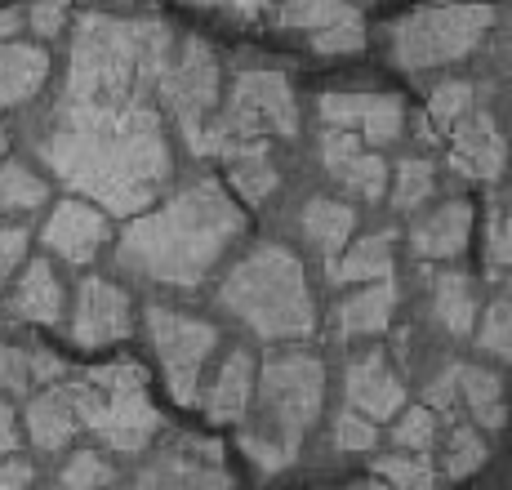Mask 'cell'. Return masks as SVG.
Here are the masks:
<instances>
[{"mask_svg":"<svg viewBox=\"0 0 512 490\" xmlns=\"http://www.w3.org/2000/svg\"><path fill=\"white\" fill-rule=\"evenodd\" d=\"M139 486H210V490H223V486H232V477L219 468V459L201 464V459H192V455H170V459L147 468L139 477Z\"/></svg>","mask_w":512,"mask_h":490,"instance_id":"83f0119b","label":"cell"},{"mask_svg":"<svg viewBox=\"0 0 512 490\" xmlns=\"http://www.w3.org/2000/svg\"><path fill=\"white\" fill-rule=\"evenodd\" d=\"M490 23H495L490 5H423L392 27V58L401 72L459 63L486 41Z\"/></svg>","mask_w":512,"mask_h":490,"instance_id":"5b68a950","label":"cell"},{"mask_svg":"<svg viewBox=\"0 0 512 490\" xmlns=\"http://www.w3.org/2000/svg\"><path fill=\"white\" fill-rule=\"evenodd\" d=\"M147 335H152V348L161 357L170 397L179 406H196V397H201V370L210 361V352L219 348V330L210 321L183 317V312L152 303L147 308Z\"/></svg>","mask_w":512,"mask_h":490,"instance_id":"9c48e42d","label":"cell"},{"mask_svg":"<svg viewBox=\"0 0 512 490\" xmlns=\"http://www.w3.org/2000/svg\"><path fill=\"white\" fill-rule=\"evenodd\" d=\"M49 205V183L23 161H0V214H36Z\"/></svg>","mask_w":512,"mask_h":490,"instance_id":"f1b7e54d","label":"cell"},{"mask_svg":"<svg viewBox=\"0 0 512 490\" xmlns=\"http://www.w3.org/2000/svg\"><path fill=\"white\" fill-rule=\"evenodd\" d=\"M397 424H392V441H397L401 450H428L432 437H437V419H432L428 406H401Z\"/></svg>","mask_w":512,"mask_h":490,"instance_id":"e575fe53","label":"cell"},{"mask_svg":"<svg viewBox=\"0 0 512 490\" xmlns=\"http://www.w3.org/2000/svg\"><path fill=\"white\" fill-rule=\"evenodd\" d=\"M294 139L299 134V103L294 90L281 72H241L232 85L228 112L219 121H210L205 130V147L201 156H210L214 139Z\"/></svg>","mask_w":512,"mask_h":490,"instance_id":"52a82bcc","label":"cell"},{"mask_svg":"<svg viewBox=\"0 0 512 490\" xmlns=\"http://www.w3.org/2000/svg\"><path fill=\"white\" fill-rule=\"evenodd\" d=\"M112 482H116V468L107 464L103 455H94V450H81V455H72L63 464V473H58V486H67V490L112 486Z\"/></svg>","mask_w":512,"mask_h":490,"instance_id":"d590c367","label":"cell"},{"mask_svg":"<svg viewBox=\"0 0 512 490\" xmlns=\"http://www.w3.org/2000/svg\"><path fill=\"white\" fill-rule=\"evenodd\" d=\"M263 392V415L272 424V441H281L290 455H299V441L321 419V401H326V366L303 352H281L268 357L259 375Z\"/></svg>","mask_w":512,"mask_h":490,"instance_id":"8992f818","label":"cell"},{"mask_svg":"<svg viewBox=\"0 0 512 490\" xmlns=\"http://www.w3.org/2000/svg\"><path fill=\"white\" fill-rule=\"evenodd\" d=\"M450 165H455V174L477 179V183H495L504 174L508 143L486 112H477V116L464 112L450 125Z\"/></svg>","mask_w":512,"mask_h":490,"instance_id":"5bb4252c","label":"cell"},{"mask_svg":"<svg viewBox=\"0 0 512 490\" xmlns=\"http://www.w3.org/2000/svg\"><path fill=\"white\" fill-rule=\"evenodd\" d=\"M423 401H428V410H450L455 406L459 401V361H450V366L432 379L428 392H423Z\"/></svg>","mask_w":512,"mask_h":490,"instance_id":"ee69618b","label":"cell"},{"mask_svg":"<svg viewBox=\"0 0 512 490\" xmlns=\"http://www.w3.org/2000/svg\"><path fill=\"white\" fill-rule=\"evenodd\" d=\"M406 401H410L406 384L397 379V370L388 366V357H383L379 348L366 352V357H357L348 366V406L361 410V415H370L374 424L392 419Z\"/></svg>","mask_w":512,"mask_h":490,"instance_id":"9a60e30c","label":"cell"},{"mask_svg":"<svg viewBox=\"0 0 512 490\" xmlns=\"http://www.w3.org/2000/svg\"><path fill=\"white\" fill-rule=\"evenodd\" d=\"M18 27H23V14H18L14 5L0 9V41H9V36H18Z\"/></svg>","mask_w":512,"mask_h":490,"instance_id":"c3c4849f","label":"cell"},{"mask_svg":"<svg viewBox=\"0 0 512 490\" xmlns=\"http://www.w3.org/2000/svg\"><path fill=\"white\" fill-rule=\"evenodd\" d=\"M63 388L72 397L81 428H90L121 455H139L161 433V410L147 397V370L139 361H107V366H94L85 379Z\"/></svg>","mask_w":512,"mask_h":490,"instance_id":"277c9868","label":"cell"},{"mask_svg":"<svg viewBox=\"0 0 512 490\" xmlns=\"http://www.w3.org/2000/svg\"><path fill=\"white\" fill-rule=\"evenodd\" d=\"M312 49L317 54H357V49H366V27H361V18L321 27V32H312Z\"/></svg>","mask_w":512,"mask_h":490,"instance_id":"f35d334b","label":"cell"},{"mask_svg":"<svg viewBox=\"0 0 512 490\" xmlns=\"http://www.w3.org/2000/svg\"><path fill=\"white\" fill-rule=\"evenodd\" d=\"M472 237V205L468 201H446L410 228V250L419 259H459Z\"/></svg>","mask_w":512,"mask_h":490,"instance_id":"e0dca14e","label":"cell"},{"mask_svg":"<svg viewBox=\"0 0 512 490\" xmlns=\"http://www.w3.org/2000/svg\"><path fill=\"white\" fill-rule=\"evenodd\" d=\"M361 18L348 0H285L277 23L290 27V32H321V27H334V23H352Z\"/></svg>","mask_w":512,"mask_h":490,"instance_id":"f546056e","label":"cell"},{"mask_svg":"<svg viewBox=\"0 0 512 490\" xmlns=\"http://www.w3.org/2000/svg\"><path fill=\"white\" fill-rule=\"evenodd\" d=\"M219 58L214 49L201 41V36H187V41L174 45L170 63H165L161 81H156V94L170 107V116L179 121L187 147L201 156L205 147V130H210V116L219 107Z\"/></svg>","mask_w":512,"mask_h":490,"instance_id":"ba28073f","label":"cell"},{"mask_svg":"<svg viewBox=\"0 0 512 490\" xmlns=\"http://www.w3.org/2000/svg\"><path fill=\"white\" fill-rule=\"evenodd\" d=\"M5 147H9V134H5V130H0V156H5Z\"/></svg>","mask_w":512,"mask_h":490,"instance_id":"681fc988","label":"cell"},{"mask_svg":"<svg viewBox=\"0 0 512 490\" xmlns=\"http://www.w3.org/2000/svg\"><path fill=\"white\" fill-rule=\"evenodd\" d=\"M321 161H326L330 179L339 188L366 196V201H383V192H388V165H383V156L370 152L352 130L326 125V134H321Z\"/></svg>","mask_w":512,"mask_h":490,"instance_id":"4fadbf2b","label":"cell"},{"mask_svg":"<svg viewBox=\"0 0 512 490\" xmlns=\"http://www.w3.org/2000/svg\"><path fill=\"white\" fill-rule=\"evenodd\" d=\"M303 237L317 245L326 259L343 250V245L352 241V228H357V210L343 201H330V196H317V201L303 205V219H299Z\"/></svg>","mask_w":512,"mask_h":490,"instance_id":"cb8c5ba5","label":"cell"},{"mask_svg":"<svg viewBox=\"0 0 512 490\" xmlns=\"http://www.w3.org/2000/svg\"><path fill=\"white\" fill-rule=\"evenodd\" d=\"M321 121L352 130L366 147H388L406 130V103L397 94H321Z\"/></svg>","mask_w":512,"mask_h":490,"instance_id":"30bf717a","label":"cell"},{"mask_svg":"<svg viewBox=\"0 0 512 490\" xmlns=\"http://www.w3.org/2000/svg\"><path fill=\"white\" fill-rule=\"evenodd\" d=\"M130 335V294L103 277L81 281L72 308V343L76 348H107Z\"/></svg>","mask_w":512,"mask_h":490,"instance_id":"7c38bea8","label":"cell"},{"mask_svg":"<svg viewBox=\"0 0 512 490\" xmlns=\"http://www.w3.org/2000/svg\"><path fill=\"white\" fill-rule=\"evenodd\" d=\"M254 397V357L250 352H228V361L219 366L214 384L205 388V415L210 424H241Z\"/></svg>","mask_w":512,"mask_h":490,"instance_id":"44dd1931","label":"cell"},{"mask_svg":"<svg viewBox=\"0 0 512 490\" xmlns=\"http://www.w3.org/2000/svg\"><path fill=\"white\" fill-rule=\"evenodd\" d=\"M23 254H27V228L23 223H0V286L14 277Z\"/></svg>","mask_w":512,"mask_h":490,"instance_id":"7bdbcfd3","label":"cell"},{"mask_svg":"<svg viewBox=\"0 0 512 490\" xmlns=\"http://www.w3.org/2000/svg\"><path fill=\"white\" fill-rule=\"evenodd\" d=\"M67 9H72V0H32L27 23H32V32L41 36V41H54L67 23Z\"/></svg>","mask_w":512,"mask_h":490,"instance_id":"b9f144b4","label":"cell"},{"mask_svg":"<svg viewBox=\"0 0 512 490\" xmlns=\"http://www.w3.org/2000/svg\"><path fill=\"white\" fill-rule=\"evenodd\" d=\"M374 441H379V424L370 415H361L352 406L339 410V419H334V446L361 455V450H374Z\"/></svg>","mask_w":512,"mask_h":490,"instance_id":"8d00e7d4","label":"cell"},{"mask_svg":"<svg viewBox=\"0 0 512 490\" xmlns=\"http://www.w3.org/2000/svg\"><path fill=\"white\" fill-rule=\"evenodd\" d=\"M241 450L259 464V473H281V468H290L294 464V455L281 446V441H272L268 433H241Z\"/></svg>","mask_w":512,"mask_h":490,"instance_id":"ab89813d","label":"cell"},{"mask_svg":"<svg viewBox=\"0 0 512 490\" xmlns=\"http://www.w3.org/2000/svg\"><path fill=\"white\" fill-rule=\"evenodd\" d=\"M196 5H210V9H228V14H241V18H254L268 0H196Z\"/></svg>","mask_w":512,"mask_h":490,"instance_id":"7dc6e473","label":"cell"},{"mask_svg":"<svg viewBox=\"0 0 512 490\" xmlns=\"http://www.w3.org/2000/svg\"><path fill=\"white\" fill-rule=\"evenodd\" d=\"M81 433V419H76V406L67 397V388H41L32 401H27V437L41 450H63L67 441Z\"/></svg>","mask_w":512,"mask_h":490,"instance_id":"7402d4cb","label":"cell"},{"mask_svg":"<svg viewBox=\"0 0 512 490\" xmlns=\"http://www.w3.org/2000/svg\"><path fill=\"white\" fill-rule=\"evenodd\" d=\"M219 303L268 343L308 339L317 330V303L308 290V272L285 245H259L223 277Z\"/></svg>","mask_w":512,"mask_h":490,"instance_id":"3957f363","label":"cell"},{"mask_svg":"<svg viewBox=\"0 0 512 490\" xmlns=\"http://www.w3.org/2000/svg\"><path fill=\"white\" fill-rule=\"evenodd\" d=\"M241 232V205L214 179H201L170 196L161 210L139 214L116 245V263L152 286L192 290L219 268V259L232 250Z\"/></svg>","mask_w":512,"mask_h":490,"instance_id":"7a4b0ae2","label":"cell"},{"mask_svg":"<svg viewBox=\"0 0 512 490\" xmlns=\"http://www.w3.org/2000/svg\"><path fill=\"white\" fill-rule=\"evenodd\" d=\"M210 156H223V165H228V174H232V188L250 205L268 201V196L277 192V165H272L263 139H214Z\"/></svg>","mask_w":512,"mask_h":490,"instance_id":"2e32d148","label":"cell"},{"mask_svg":"<svg viewBox=\"0 0 512 490\" xmlns=\"http://www.w3.org/2000/svg\"><path fill=\"white\" fill-rule=\"evenodd\" d=\"M459 401H468L472 419H477L486 433L504 428L508 406H504V384H499L495 370H481V366H459Z\"/></svg>","mask_w":512,"mask_h":490,"instance_id":"4316f807","label":"cell"},{"mask_svg":"<svg viewBox=\"0 0 512 490\" xmlns=\"http://www.w3.org/2000/svg\"><path fill=\"white\" fill-rule=\"evenodd\" d=\"M36 468L27 464V459H0V490H18V486H32Z\"/></svg>","mask_w":512,"mask_h":490,"instance_id":"f6af8a7d","label":"cell"},{"mask_svg":"<svg viewBox=\"0 0 512 490\" xmlns=\"http://www.w3.org/2000/svg\"><path fill=\"white\" fill-rule=\"evenodd\" d=\"M41 241L58 259L85 268V263H94L98 254H103V245L112 241V223H107V210H98L90 201H58L54 214H49L41 228Z\"/></svg>","mask_w":512,"mask_h":490,"instance_id":"8fae6325","label":"cell"},{"mask_svg":"<svg viewBox=\"0 0 512 490\" xmlns=\"http://www.w3.org/2000/svg\"><path fill=\"white\" fill-rule=\"evenodd\" d=\"M486 464V441H481L477 428H455L446 441V477H472Z\"/></svg>","mask_w":512,"mask_h":490,"instance_id":"836d02e7","label":"cell"},{"mask_svg":"<svg viewBox=\"0 0 512 490\" xmlns=\"http://www.w3.org/2000/svg\"><path fill=\"white\" fill-rule=\"evenodd\" d=\"M486 259L495 272L508 268V205L495 201L490 205V219H486Z\"/></svg>","mask_w":512,"mask_h":490,"instance_id":"60d3db41","label":"cell"},{"mask_svg":"<svg viewBox=\"0 0 512 490\" xmlns=\"http://www.w3.org/2000/svg\"><path fill=\"white\" fill-rule=\"evenodd\" d=\"M18 450V428H14V410H9V401H0V459L14 455Z\"/></svg>","mask_w":512,"mask_h":490,"instance_id":"bcb514c9","label":"cell"},{"mask_svg":"<svg viewBox=\"0 0 512 490\" xmlns=\"http://www.w3.org/2000/svg\"><path fill=\"white\" fill-rule=\"evenodd\" d=\"M9 321H32V326H58L63 321V286L45 259H32L18 281V290L5 303Z\"/></svg>","mask_w":512,"mask_h":490,"instance_id":"ffe728a7","label":"cell"},{"mask_svg":"<svg viewBox=\"0 0 512 490\" xmlns=\"http://www.w3.org/2000/svg\"><path fill=\"white\" fill-rule=\"evenodd\" d=\"M170 54L174 32L161 18H112L98 9L76 18L63 98L36 152L54 179L107 214H143L174 170L152 103Z\"/></svg>","mask_w":512,"mask_h":490,"instance_id":"6da1fadb","label":"cell"},{"mask_svg":"<svg viewBox=\"0 0 512 490\" xmlns=\"http://www.w3.org/2000/svg\"><path fill=\"white\" fill-rule=\"evenodd\" d=\"M63 361L54 352H23V348H5L0 343V388L27 397L36 384H58L63 379Z\"/></svg>","mask_w":512,"mask_h":490,"instance_id":"484cf974","label":"cell"},{"mask_svg":"<svg viewBox=\"0 0 512 490\" xmlns=\"http://www.w3.org/2000/svg\"><path fill=\"white\" fill-rule=\"evenodd\" d=\"M472 85L468 81H446V85H437L428 98V125H432V134H446L450 125L459 121V116L472 107Z\"/></svg>","mask_w":512,"mask_h":490,"instance_id":"d6a6232c","label":"cell"},{"mask_svg":"<svg viewBox=\"0 0 512 490\" xmlns=\"http://www.w3.org/2000/svg\"><path fill=\"white\" fill-rule=\"evenodd\" d=\"M388 188H392V205H397L401 214L419 210V205L432 196V188H437V165H432L428 156H406V161L397 165Z\"/></svg>","mask_w":512,"mask_h":490,"instance_id":"4dcf8cb0","label":"cell"},{"mask_svg":"<svg viewBox=\"0 0 512 490\" xmlns=\"http://www.w3.org/2000/svg\"><path fill=\"white\" fill-rule=\"evenodd\" d=\"M374 473H379V482L401 486V490H428V486H437V473H432V464L423 459V450H401V455L374 459Z\"/></svg>","mask_w":512,"mask_h":490,"instance_id":"1f68e13d","label":"cell"},{"mask_svg":"<svg viewBox=\"0 0 512 490\" xmlns=\"http://www.w3.org/2000/svg\"><path fill=\"white\" fill-rule=\"evenodd\" d=\"M508 294H499L495 303H490V312L481 317V330H477V348L481 352H490V357H499V361H508V352H512V343H508Z\"/></svg>","mask_w":512,"mask_h":490,"instance_id":"74e56055","label":"cell"},{"mask_svg":"<svg viewBox=\"0 0 512 490\" xmlns=\"http://www.w3.org/2000/svg\"><path fill=\"white\" fill-rule=\"evenodd\" d=\"M392 308H397V286H392V277L366 281V290L339 303V312H334V326H339L343 339H361V335L374 339V335H383V330H388Z\"/></svg>","mask_w":512,"mask_h":490,"instance_id":"603a6c76","label":"cell"},{"mask_svg":"<svg viewBox=\"0 0 512 490\" xmlns=\"http://www.w3.org/2000/svg\"><path fill=\"white\" fill-rule=\"evenodd\" d=\"M49 54L41 45H23L18 36L0 41V107H23L45 90Z\"/></svg>","mask_w":512,"mask_h":490,"instance_id":"ac0fdd59","label":"cell"},{"mask_svg":"<svg viewBox=\"0 0 512 490\" xmlns=\"http://www.w3.org/2000/svg\"><path fill=\"white\" fill-rule=\"evenodd\" d=\"M392 245H397V232L383 228L374 237H361L352 245H343L339 254L326 263V277L334 286H366V281H383L392 277L397 259H392Z\"/></svg>","mask_w":512,"mask_h":490,"instance_id":"d6986e66","label":"cell"},{"mask_svg":"<svg viewBox=\"0 0 512 490\" xmlns=\"http://www.w3.org/2000/svg\"><path fill=\"white\" fill-rule=\"evenodd\" d=\"M432 290H437L432 294V312L446 326V335H455V339L472 335V326H477V286H472V277H464V272H441Z\"/></svg>","mask_w":512,"mask_h":490,"instance_id":"d4e9b609","label":"cell"}]
</instances>
